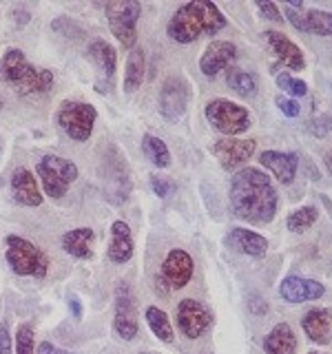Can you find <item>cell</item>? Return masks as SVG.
Returning <instances> with one entry per match:
<instances>
[{"instance_id": "cell-27", "label": "cell", "mask_w": 332, "mask_h": 354, "mask_svg": "<svg viewBox=\"0 0 332 354\" xmlns=\"http://www.w3.org/2000/svg\"><path fill=\"white\" fill-rule=\"evenodd\" d=\"M302 31L317 36H332V14L321 9H308L302 14Z\"/></svg>"}, {"instance_id": "cell-42", "label": "cell", "mask_w": 332, "mask_h": 354, "mask_svg": "<svg viewBox=\"0 0 332 354\" xmlns=\"http://www.w3.org/2000/svg\"><path fill=\"white\" fill-rule=\"evenodd\" d=\"M310 354H319V352H310Z\"/></svg>"}, {"instance_id": "cell-26", "label": "cell", "mask_w": 332, "mask_h": 354, "mask_svg": "<svg viewBox=\"0 0 332 354\" xmlns=\"http://www.w3.org/2000/svg\"><path fill=\"white\" fill-rule=\"evenodd\" d=\"M144 317H147V324H149L151 332L160 341H164V343L173 341L175 332H173V326H171V319H169V315L164 313V310H160L158 306H149L147 313H144Z\"/></svg>"}, {"instance_id": "cell-22", "label": "cell", "mask_w": 332, "mask_h": 354, "mask_svg": "<svg viewBox=\"0 0 332 354\" xmlns=\"http://www.w3.org/2000/svg\"><path fill=\"white\" fill-rule=\"evenodd\" d=\"M226 243L243 254H250V257H264L268 250V239L246 228H232L226 235Z\"/></svg>"}, {"instance_id": "cell-41", "label": "cell", "mask_w": 332, "mask_h": 354, "mask_svg": "<svg viewBox=\"0 0 332 354\" xmlns=\"http://www.w3.org/2000/svg\"><path fill=\"white\" fill-rule=\"evenodd\" d=\"M0 153H3V142H0Z\"/></svg>"}, {"instance_id": "cell-5", "label": "cell", "mask_w": 332, "mask_h": 354, "mask_svg": "<svg viewBox=\"0 0 332 354\" xmlns=\"http://www.w3.org/2000/svg\"><path fill=\"white\" fill-rule=\"evenodd\" d=\"M140 14H142V5L138 0H113V3H107L109 29L120 42V47L124 49L136 47Z\"/></svg>"}, {"instance_id": "cell-32", "label": "cell", "mask_w": 332, "mask_h": 354, "mask_svg": "<svg viewBox=\"0 0 332 354\" xmlns=\"http://www.w3.org/2000/svg\"><path fill=\"white\" fill-rule=\"evenodd\" d=\"M277 84H279L286 93H290L295 97H302L308 93V84L304 80H297V77H293L290 73H279L277 75Z\"/></svg>"}, {"instance_id": "cell-30", "label": "cell", "mask_w": 332, "mask_h": 354, "mask_svg": "<svg viewBox=\"0 0 332 354\" xmlns=\"http://www.w3.org/2000/svg\"><path fill=\"white\" fill-rule=\"evenodd\" d=\"M319 219V210L315 206H302L290 213L288 217V230L293 232H304L310 226H315V221Z\"/></svg>"}, {"instance_id": "cell-33", "label": "cell", "mask_w": 332, "mask_h": 354, "mask_svg": "<svg viewBox=\"0 0 332 354\" xmlns=\"http://www.w3.org/2000/svg\"><path fill=\"white\" fill-rule=\"evenodd\" d=\"M310 131H313V136L317 138H324L328 131H332V115H319L310 122Z\"/></svg>"}, {"instance_id": "cell-18", "label": "cell", "mask_w": 332, "mask_h": 354, "mask_svg": "<svg viewBox=\"0 0 332 354\" xmlns=\"http://www.w3.org/2000/svg\"><path fill=\"white\" fill-rule=\"evenodd\" d=\"M264 38L268 42V47L273 49V53L284 62V66H288V69H293V71H304V66H306L304 51L299 49L290 38H286L279 31H266Z\"/></svg>"}, {"instance_id": "cell-1", "label": "cell", "mask_w": 332, "mask_h": 354, "mask_svg": "<svg viewBox=\"0 0 332 354\" xmlns=\"http://www.w3.org/2000/svg\"><path fill=\"white\" fill-rule=\"evenodd\" d=\"M277 191L259 169H241L230 182V208L248 224H268L277 213Z\"/></svg>"}, {"instance_id": "cell-7", "label": "cell", "mask_w": 332, "mask_h": 354, "mask_svg": "<svg viewBox=\"0 0 332 354\" xmlns=\"http://www.w3.org/2000/svg\"><path fill=\"white\" fill-rule=\"evenodd\" d=\"M95 120H98L95 106L86 104V102H75V100H66V102H62L58 113H55L58 127L75 142H86L91 138Z\"/></svg>"}, {"instance_id": "cell-25", "label": "cell", "mask_w": 332, "mask_h": 354, "mask_svg": "<svg viewBox=\"0 0 332 354\" xmlns=\"http://www.w3.org/2000/svg\"><path fill=\"white\" fill-rule=\"evenodd\" d=\"M144 64H147V58H144V49H131L129 58H127V69H124V91L133 93L142 86L144 80Z\"/></svg>"}, {"instance_id": "cell-23", "label": "cell", "mask_w": 332, "mask_h": 354, "mask_svg": "<svg viewBox=\"0 0 332 354\" xmlns=\"http://www.w3.org/2000/svg\"><path fill=\"white\" fill-rule=\"evenodd\" d=\"M93 241L95 232L91 228H75L62 235V250L75 259H91L93 257Z\"/></svg>"}, {"instance_id": "cell-36", "label": "cell", "mask_w": 332, "mask_h": 354, "mask_svg": "<svg viewBox=\"0 0 332 354\" xmlns=\"http://www.w3.org/2000/svg\"><path fill=\"white\" fill-rule=\"evenodd\" d=\"M257 9L261 11V14H264L266 18H270V20H275V22H282V20H284L282 14H279V9H277L275 3H257Z\"/></svg>"}, {"instance_id": "cell-16", "label": "cell", "mask_w": 332, "mask_h": 354, "mask_svg": "<svg viewBox=\"0 0 332 354\" xmlns=\"http://www.w3.org/2000/svg\"><path fill=\"white\" fill-rule=\"evenodd\" d=\"M326 292L324 283H319L315 279H306V277L290 274L279 283V295L284 297V301L288 304H304V301H315L321 299Z\"/></svg>"}, {"instance_id": "cell-43", "label": "cell", "mask_w": 332, "mask_h": 354, "mask_svg": "<svg viewBox=\"0 0 332 354\" xmlns=\"http://www.w3.org/2000/svg\"><path fill=\"white\" fill-rule=\"evenodd\" d=\"M144 354H151V352H144Z\"/></svg>"}, {"instance_id": "cell-9", "label": "cell", "mask_w": 332, "mask_h": 354, "mask_svg": "<svg viewBox=\"0 0 332 354\" xmlns=\"http://www.w3.org/2000/svg\"><path fill=\"white\" fill-rule=\"evenodd\" d=\"M175 319H177V328H180V332L186 339L202 337L215 321L213 310L204 301H197V299H182L175 308Z\"/></svg>"}, {"instance_id": "cell-38", "label": "cell", "mask_w": 332, "mask_h": 354, "mask_svg": "<svg viewBox=\"0 0 332 354\" xmlns=\"http://www.w3.org/2000/svg\"><path fill=\"white\" fill-rule=\"evenodd\" d=\"M38 354H73V352H66V350H60V348H55L51 346L49 341H44L38 346Z\"/></svg>"}, {"instance_id": "cell-37", "label": "cell", "mask_w": 332, "mask_h": 354, "mask_svg": "<svg viewBox=\"0 0 332 354\" xmlns=\"http://www.w3.org/2000/svg\"><path fill=\"white\" fill-rule=\"evenodd\" d=\"M0 354H14V348H11V335L7 324L0 326Z\"/></svg>"}, {"instance_id": "cell-35", "label": "cell", "mask_w": 332, "mask_h": 354, "mask_svg": "<svg viewBox=\"0 0 332 354\" xmlns=\"http://www.w3.org/2000/svg\"><path fill=\"white\" fill-rule=\"evenodd\" d=\"M151 188H153V193L155 195H160V197H169L173 193V182L169 180H164V177H151Z\"/></svg>"}, {"instance_id": "cell-11", "label": "cell", "mask_w": 332, "mask_h": 354, "mask_svg": "<svg viewBox=\"0 0 332 354\" xmlns=\"http://www.w3.org/2000/svg\"><path fill=\"white\" fill-rule=\"evenodd\" d=\"M116 335L124 341L138 337V313H136V299L131 295V288L120 281L116 288V319H113Z\"/></svg>"}, {"instance_id": "cell-4", "label": "cell", "mask_w": 332, "mask_h": 354, "mask_svg": "<svg viewBox=\"0 0 332 354\" xmlns=\"http://www.w3.org/2000/svg\"><path fill=\"white\" fill-rule=\"evenodd\" d=\"M5 243H7V252H5L7 263L18 277H36V279L47 277L49 257L44 254L42 248L18 235H9Z\"/></svg>"}, {"instance_id": "cell-19", "label": "cell", "mask_w": 332, "mask_h": 354, "mask_svg": "<svg viewBox=\"0 0 332 354\" xmlns=\"http://www.w3.org/2000/svg\"><path fill=\"white\" fill-rule=\"evenodd\" d=\"M259 164L266 166L282 184H293L299 169V158L295 153H282V151H264L259 155Z\"/></svg>"}, {"instance_id": "cell-20", "label": "cell", "mask_w": 332, "mask_h": 354, "mask_svg": "<svg viewBox=\"0 0 332 354\" xmlns=\"http://www.w3.org/2000/svg\"><path fill=\"white\" fill-rule=\"evenodd\" d=\"M133 248H136V243H133L129 224L122 219L113 221V224H111V241L107 248L109 259L113 263H127L133 257Z\"/></svg>"}, {"instance_id": "cell-28", "label": "cell", "mask_w": 332, "mask_h": 354, "mask_svg": "<svg viewBox=\"0 0 332 354\" xmlns=\"http://www.w3.org/2000/svg\"><path fill=\"white\" fill-rule=\"evenodd\" d=\"M142 153L147 155V160H151L153 166H158V169H166V166H171V153H169V147L160 140L147 133V136L142 138Z\"/></svg>"}, {"instance_id": "cell-31", "label": "cell", "mask_w": 332, "mask_h": 354, "mask_svg": "<svg viewBox=\"0 0 332 354\" xmlns=\"http://www.w3.org/2000/svg\"><path fill=\"white\" fill-rule=\"evenodd\" d=\"M16 354H36V346H33V328L29 324H22L16 332Z\"/></svg>"}, {"instance_id": "cell-15", "label": "cell", "mask_w": 332, "mask_h": 354, "mask_svg": "<svg viewBox=\"0 0 332 354\" xmlns=\"http://www.w3.org/2000/svg\"><path fill=\"white\" fill-rule=\"evenodd\" d=\"M237 58V47L228 40H213L199 58V71L206 77H215L219 71L228 69Z\"/></svg>"}, {"instance_id": "cell-8", "label": "cell", "mask_w": 332, "mask_h": 354, "mask_svg": "<svg viewBox=\"0 0 332 354\" xmlns=\"http://www.w3.org/2000/svg\"><path fill=\"white\" fill-rule=\"evenodd\" d=\"M206 120L210 122V127L215 131L224 133V136L232 138L239 133H246L250 129V113L241 104L230 102V100L217 97L210 100L206 104Z\"/></svg>"}, {"instance_id": "cell-6", "label": "cell", "mask_w": 332, "mask_h": 354, "mask_svg": "<svg viewBox=\"0 0 332 354\" xmlns=\"http://www.w3.org/2000/svg\"><path fill=\"white\" fill-rule=\"evenodd\" d=\"M36 173L42 182L44 193L51 199H60L66 195L69 186L77 180V166L71 160H64L60 155H44L38 162Z\"/></svg>"}, {"instance_id": "cell-24", "label": "cell", "mask_w": 332, "mask_h": 354, "mask_svg": "<svg viewBox=\"0 0 332 354\" xmlns=\"http://www.w3.org/2000/svg\"><path fill=\"white\" fill-rule=\"evenodd\" d=\"M264 350L268 354H297V337L288 324H277L264 341Z\"/></svg>"}, {"instance_id": "cell-21", "label": "cell", "mask_w": 332, "mask_h": 354, "mask_svg": "<svg viewBox=\"0 0 332 354\" xmlns=\"http://www.w3.org/2000/svg\"><path fill=\"white\" fill-rule=\"evenodd\" d=\"M304 332L310 341L319 343V346H326L330 341V330H332V310L328 308H315L304 317L302 321Z\"/></svg>"}, {"instance_id": "cell-29", "label": "cell", "mask_w": 332, "mask_h": 354, "mask_svg": "<svg viewBox=\"0 0 332 354\" xmlns=\"http://www.w3.org/2000/svg\"><path fill=\"white\" fill-rule=\"evenodd\" d=\"M226 82L228 86L235 91L237 95L241 97H255L257 95V80H255V75L248 73V71H241V69H235V66H230V71L226 75Z\"/></svg>"}, {"instance_id": "cell-17", "label": "cell", "mask_w": 332, "mask_h": 354, "mask_svg": "<svg viewBox=\"0 0 332 354\" xmlns=\"http://www.w3.org/2000/svg\"><path fill=\"white\" fill-rule=\"evenodd\" d=\"M9 184H11V195H14V199L20 206L33 208V206L42 204V193H40L36 175H33L29 169H25V166H20V169L14 171Z\"/></svg>"}, {"instance_id": "cell-10", "label": "cell", "mask_w": 332, "mask_h": 354, "mask_svg": "<svg viewBox=\"0 0 332 354\" xmlns=\"http://www.w3.org/2000/svg\"><path fill=\"white\" fill-rule=\"evenodd\" d=\"M89 60L93 62L98 77H95V91L100 93H111L116 84V66H118V55L116 49L102 38L93 40L89 44Z\"/></svg>"}, {"instance_id": "cell-40", "label": "cell", "mask_w": 332, "mask_h": 354, "mask_svg": "<svg viewBox=\"0 0 332 354\" xmlns=\"http://www.w3.org/2000/svg\"><path fill=\"white\" fill-rule=\"evenodd\" d=\"M326 164H328V169H330V173H332V151L326 153Z\"/></svg>"}, {"instance_id": "cell-14", "label": "cell", "mask_w": 332, "mask_h": 354, "mask_svg": "<svg viewBox=\"0 0 332 354\" xmlns=\"http://www.w3.org/2000/svg\"><path fill=\"white\" fill-rule=\"evenodd\" d=\"M255 149H257V142H255V140L226 138V140H217L213 144L215 158L219 160L221 169H226V171H235L237 166H241L243 162H248L255 155Z\"/></svg>"}, {"instance_id": "cell-13", "label": "cell", "mask_w": 332, "mask_h": 354, "mask_svg": "<svg viewBox=\"0 0 332 354\" xmlns=\"http://www.w3.org/2000/svg\"><path fill=\"white\" fill-rule=\"evenodd\" d=\"M193 259L191 254L182 248H173L162 263V281L171 288V290H182V288L191 281L193 277Z\"/></svg>"}, {"instance_id": "cell-39", "label": "cell", "mask_w": 332, "mask_h": 354, "mask_svg": "<svg viewBox=\"0 0 332 354\" xmlns=\"http://www.w3.org/2000/svg\"><path fill=\"white\" fill-rule=\"evenodd\" d=\"M69 306H71L73 317H75V319H80V317H82V306H80V301H77V297H71V299H69Z\"/></svg>"}, {"instance_id": "cell-12", "label": "cell", "mask_w": 332, "mask_h": 354, "mask_svg": "<svg viewBox=\"0 0 332 354\" xmlns=\"http://www.w3.org/2000/svg\"><path fill=\"white\" fill-rule=\"evenodd\" d=\"M188 97H191V86L184 77H169L160 88V113L171 122L180 120L188 106Z\"/></svg>"}, {"instance_id": "cell-3", "label": "cell", "mask_w": 332, "mask_h": 354, "mask_svg": "<svg viewBox=\"0 0 332 354\" xmlns=\"http://www.w3.org/2000/svg\"><path fill=\"white\" fill-rule=\"evenodd\" d=\"M0 80L18 95H40L53 86L55 75L49 69L33 66L20 49H7L0 60Z\"/></svg>"}, {"instance_id": "cell-2", "label": "cell", "mask_w": 332, "mask_h": 354, "mask_svg": "<svg viewBox=\"0 0 332 354\" xmlns=\"http://www.w3.org/2000/svg\"><path fill=\"white\" fill-rule=\"evenodd\" d=\"M226 27L224 14L217 5L208 0H193L175 11L173 18L166 25V33L182 44H191L202 36H215L217 31Z\"/></svg>"}, {"instance_id": "cell-34", "label": "cell", "mask_w": 332, "mask_h": 354, "mask_svg": "<svg viewBox=\"0 0 332 354\" xmlns=\"http://www.w3.org/2000/svg\"><path fill=\"white\" fill-rule=\"evenodd\" d=\"M277 106H279V111L286 115V118H297L299 115V104L295 102V100H288V97H284V95H277Z\"/></svg>"}]
</instances>
